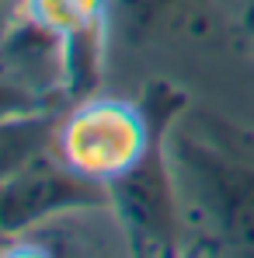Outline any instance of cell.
Returning a JSON list of instances; mask_svg holds the SVG:
<instances>
[{
	"label": "cell",
	"instance_id": "6da1fadb",
	"mask_svg": "<svg viewBox=\"0 0 254 258\" xmlns=\"http://www.w3.org/2000/svg\"><path fill=\"white\" fill-rule=\"evenodd\" d=\"M181 220L212 255H254V129L188 105L167 129Z\"/></svg>",
	"mask_w": 254,
	"mask_h": 258
},
{
	"label": "cell",
	"instance_id": "7a4b0ae2",
	"mask_svg": "<svg viewBox=\"0 0 254 258\" xmlns=\"http://www.w3.org/2000/svg\"><path fill=\"white\" fill-rule=\"evenodd\" d=\"M153 115V136L136 168L122 174L112 192V213L122 223L126 244L132 255H157L167 258L181 248V203H178V181L167 154V129L171 122L192 105L188 91L174 81H150L139 98Z\"/></svg>",
	"mask_w": 254,
	"mask_h": 258
},
{
	"label": "cell",
	"instance_id": "3957f363",
	"mask_svg": "<svg viewBox=\"0 0 254 258\" xmlns=\"http://www.w3.org/2000/svg\"><path fill=\"white\" fill-rule=\"evenodd\" d=\"M153 136V115L139 101L122 98H84L77 101L56 136V154L84 178L98 185H115L136 168Z\"/></svg>",
	"mask_w": 254,
	"mask_h": 258
},
{
	"label": "cell",
	"instance_id": "277c9868",
	"mask_svg": "<svg viewBox=\"0 0 254 258\" xmlns=\"http://www.w3.org/2000/svg\"><path fill=\"white\" fill-rule=\"evenodd\" d=\"M73 210H112L108 185L73 171L56 150L32 157L0 178V234L14 241Z\"/></svg>",
	"mask_w": 254,
	"mask_h": 258
},
{
	"label": "cell",
	"instance_id": "5b68a950",
	"mask_svg": "<svg viewBox=\"0 0 254 258\" xmlns=\"http://www.w3.org/2000/svg\"><path fill=\"white\" fill-rule=\"evenodd\" d=\"M178 0H115V11L122 18V25L129 28L132 39H143L150 32H157L171 18Z\"/></svg>",
	"mask_w": 254,
	"mask_h": 258
},
{
	"label": "cell",
	"instance_id": "8992f818",
	"mask_svg": "<svg viewBox=\"0 0 254 258\" xmlns=\"http://www.w3.org/2000/svg\"><path fill=\"white\" fill-rule=\"evenodd\" d=\"M244 32H247V39L254 45V0L247 4V11H244Z\"/></svg>",
	"mask_w": 254,
	"mask_h": 258
}]
</instances>
